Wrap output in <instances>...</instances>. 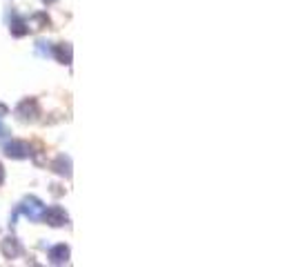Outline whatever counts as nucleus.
Segmentation results:
<instances>
[{
  "mask_svg": "<svg viewBox=\"0 0 296 267\" xmlns=\"http://www.w3.org/2000/svg\"><path fill=\"white\" fill-rule=\"evenodd\" d=\"M18 211H22V214L27 216L29 221H40V218H42V211H45V205H42L36 196H29V198H24L22 203H20Z\"/></svg>",
  "mask_w": 296,
  "mask_h": 267,
  "instance_id": "nucleus-1",
  "label": "nucleus"
},
{
  "mask_svg": "<svg viewBox=\"0 0 296 267\" xmlns=\"http://www.w3.org/2000/svg\"><path fill=\"white\" fill-rule=\"evenodd\" d=\"M42 218L49 223L52 227H60V225H67V221H69V216H67V211L63 207H58V205H54V207H47L42 211Z\"/></svg>",
  "mask_w": 296,
  "mask_h": 267,
  "instance_id": "nucleus-2",
  "label": "nucleus"
},
{
  "mask_svg": "<svg viewBox=\"0 0 296 267\" xmlns=\"http://www.w3.org/2000/svg\"><path fill=\"white\" fill-rule=\"evenodd\" d=\"M16 114H18V118H20V120H36V118H38V114H40V107H38V102H36L34 98H27V100H22L20 105L16 107Z\"/></svg>",
  "mask_w": 296,
  "mask_h": 267,
  "instance_id": "nucleus-3",
  "label": "nucleus"
},
{
  "mask_svg": "<svg viewBox=\"0 0 296 267\" xmlns=\"http://www.w3.org/2000/svg\"><path fill=\"white\" fill-rule=\"evenodd\" d=\"M5 154H7L9 158H29L32 147H29L24 141H11V143L5 145Z\"/></svg>",
  "mask_w": 296,
  "mask_h": 267,
  "instance_id": "nucleus-4",
  "label": "nucleus"
},
{
  "mask_svg": "<svg viewBox=\"0 0 296 267\" xmlns=\"http://www.w3.org/2000/svg\"><path fill=\"white\" fill-rule=\"evenodd\" d=\"M0 250H3L5 258H16L20 254V243L16 238H11V236H7V238H3V243H0Z\"/></svg>",
  "mask_w": 296,
  "mask_h": 267,
  "instance_id": "nucleus-5",
  "label": "nucleus"
},
{
  "mask_svg": "<svg viewBox=\"0 0 296 267\" xmlns=\"http://www.w3.org/2000/svg\"><path fill=\"white\" fill-rule=\"evenodd\" d=\"M49 260H52L54 265H63L69 260V247L67 245H56L49 250Z\"/></svg>",
  "mask_w": 296,
  "mask_h": 267,
  "instance_id": "nucleus-6",
  "label": "nucleus"
},
{
  "mask_svg": "<svg viewBox=\"0 0 296 267\" xmlns=\"http://www.w3.org/2000/svg\"><path fill=\"white\" fill-rule=\"evenodd\" d=\"M52 167H54V172L60 174V176H71V158L69 156H58Z\"/></svg>",
  "mask_w": 296,
  "mask_h": 267,
  "instance_id": "nucleus-7",
  "label": "nucleus"
},
{
  "mask_svg": "<svg viewBox=\"0 0 296 267\" xmlns=\"http://www.w3.org/2000/svg\"><path fill=\"white\" fill-rule=\"evenodd\" d=\"M54 56H56L60 63H65V65H71V45H56V49L52 51Z\"/></svg>",
  "mask_w": 296,
  "mask_h": 267,
  "instance_id": "nucleus-8",
  "label": "nucleus"
},
{
  "mask_svg": "<svg viewBox=\"0 0 296 267\" xmlns=\"http://www.w3.org/2000/svg\"><path fill=\"white\" fill-rule=\"evenodd\" d=\"M29 32V27L24 25V20H20V18H14V22H11V34L14 36H24Z\"/></svg>",
  "mask_w": 296,
  "mask_h": 267,
  "instance_id": "nucleus-9",
  "label": "nucleus"
},
{
  "mask_svg": "<svg viewBox=\"0 0 296 267\" xmlns=\"http://www.w3.org/2000/svg\"><path fill=\"white\" fill-rule=\"evenodd\" d=\"M36 51H38L40 56H52V47H49V42H45V40L36 42Z\"/></svg>",
  "mask_w": 296,
  "mask_h": 267,
  "instance_id": "nucleus-10",
  "label": "nucleus"
},
{
  "mask_svg": "<svg viewBox=\"0 0 296 267\" xmlns=\"http://www.w3.org/2000/svg\"><path fill=\"white\" fill-rule=\"evenodd\" d=\"M32 20L36 22V29H42V27H47V25H49V18H47L45 14H36V16L32 18Z\"/></svg>",
  "mask_w": 296,
  "mask_h": 267,
  "instance_id": "nucleus-11",
  "label": "nucleus"
},
{
  "mask_svg": "<svg viewBox=\"0 0 296 267\" xmlns=\"http://www.w3.org/2000/svg\"><path fill=\"white\" fill-rule=\"evenodd\" d=\"M5 136H7V127H5V125H3V120H0V141H3Z\"/></svg>",
  "mask_w": 296,
  "mask_h": 267,
  "instance_id": "nucleus-12",
  "label": "nucleus"
},
{
  "mask_svg": "<svg viewBox=\"0 0 296 267\" xmlns=\"http://www.w3.org/2000/svg\"><path fill=\"white\" fill-rule=\"evenodd\" d=\"M3 183H5V167L0 165V185H3Z\"/></svg>",
  "mask_w": 296,
  "mask_h": 267,
  "instance_id": "nucleus-13",
  "label": "nucleus"
},
{
  "mask_svg": "<svg viewBox=\"0 0 296 267\" xmlns=\"http://www.w3.org/2000/svg\"><path fill=\"white\" fill-rule=\"evenodd\" d=\"M5 114H7V107H5V105H0V116H5Z\"/></svg>",
  "mask_w": 296,
  "mask_h": 267,
  "instance_id": "nucleus-14",
  "label": "nucleus"
},
{
  "mask_svg": "<svg viewBox=\"0 0 296 267\" xmlns=\"http://www.w3.org/2000/svg\"><path fill=\"white\" fill-rule=\"evenodd\" d=\"M42 3H58V0H42Z\"/></svg>",
  "mask_w": 296,
  "mask_h": 267,
  "instance_id": "nucleus-15",
  "label": "nucleus"
}]
</instances>
